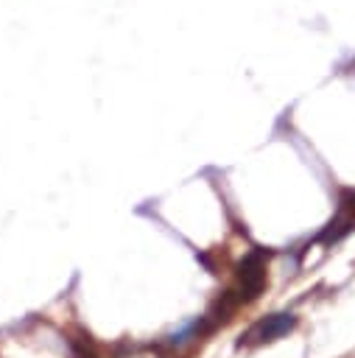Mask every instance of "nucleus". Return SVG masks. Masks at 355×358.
<instances>
[{"mask_svg":"<svg viewBox=\"0 0 355 358\" xmlns=\"http://www.w3.org/2000/svg\"><path fill=\"white\" fill-rule=\"evenodd\" d=\"M266 263H268V249H252L243 255V260L238 263V277L235 285L229 288V294L238 299V305H246L252 299H257L266 288Z\"/></svg>","mask_w":355,"mask_h":358,"instance_id":"nucleus-1","label":"nucleus"},{"mask_svg":"<svg viewBox=\"0 0 355 358\" xmlns=\"http://www.w3.org/2000/svg\"><path fill=\"white\" fill-rule=\"evenodd\" d=\"M341 213L349 215V218H355V193H347V196H344V201H341Z\"/></svg>","mask_w":355,"mask_h":358,"instance_id":"nucleus-4","label":"nucleus"},{"mask_svg":"<svg viewBox=\"0 0 355 358\" xmlns=\"http://www.w3.org/2000/svg\"><path fill=\"white\" fill-rule=\"evenodd\" d=\"M207 330H212V322H210V316H198V319H193V322L182 324L179 330H173V333L168 336V347H184L187 341H193V338L204 336Z\"/></svg>","mask_w":355,"mask_h":358,"instance_id":"nucleus-3","label":"nucleus"},{"mask_svg":"<svg viewBox=\"0 0 355 358\" xmlns=\"http://www.w3.org/2000/svg\"><path fill=\"white\" fill-rule=\"evenodd\" d=\"M296 327V313L291 310H280V313H268L260 322H254L238 341V347H254V344H268L277 341L280 336L291 333Z\"/></svg>","mask_w":355,"mask_h":358,"instance_id":"nucleus-2","label":"nucleus"}]
</instances>
